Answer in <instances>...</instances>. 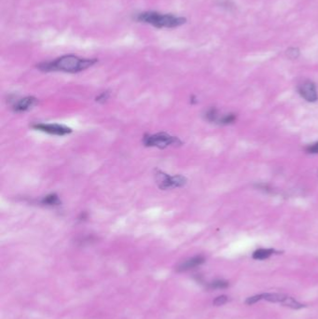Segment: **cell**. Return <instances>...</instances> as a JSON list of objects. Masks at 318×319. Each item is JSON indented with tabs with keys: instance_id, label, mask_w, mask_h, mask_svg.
<instances>
[{
	"instance_id": "19",
	"label": "cell",
	"mask_w": 318,
	"mask_h": 319,
	"mask_svg": "<svg viewBox=\"0 0 318 319\" xmlns=\"http://www.w3.org/2000/svg\"></svg>"
},
{
	"instance_id": "1",
	"label": "cell",
	"mask_w": 318,
	"mask_h": 319,
	"mask_svg": "<svg viewBox=\"0 0 318 319\" xmlns=\"http://www.w3.org/2000/svg\"><path fill=\"white\" fill-rule=\"evenodd\" d=\"M96 59H84L75 55H64L52 62L41 63L38 65L41 71H61L78 73L83 71L96 64Z\"/></svg>"
},
{
	"instance_id": "11",
	"label": "cell",
	"mask_w": 318,
	"mask_h": 319,
	"mask_svg": "<svg viewBox=\"0 0 318 319\" xmlns=\"http://www.w3.org/2000/svg\"><path fill=\"white\" fill-rule=\"evenodd\" d=\"M283 304L290 307V308H293V309H301L302 307H304V305H302V303H298L297 301H295L294 299L291 298V297H287L285 303H283Z\"/></svg>"
},
{
	"instance_id": "3",
	"label": "cell",
	"mask_w": 318,
	"mask_h": 319,
	"mask_svg": "<svg viewBox=\"0 0 318 319\" xmlns=\"http://www.w3.org/2000/svg\"><path fill=\"white\" fill-rule=\"evenodd\" d=\"M143 143L147 147H155L159 149H164L169 146H179L181 141L175 136H169L165 133H159L155 135H150L144 137Z\"/></svg>"
},
{
	"instance_id": "18",
	"label": "cell",
	"mask_w": 318,
	"mask_h": 319,
	"mask_svg": "<svg viewBox=\"0 0 318 319\" xmlns=\"http://www.w3.org/2000/svg\"><path fill=\"white\" fill-rule=\"evenodd\" d=\"M107 97H108L107 93H103L101 96H98V97L96 98V101H106V100L107 99Z\"/></svg>"
},
{
	"instance_id": "13",
	"label": "cell",
	"mask_w": 318,
	"mask_h": 319,
	"mask_svg": "<svg viewBox=\"0 0 318 319\" xmlns=\"http://www.w3.org/2000/svg\"><path fill=\"white\" fill-rule=\"evenodd\" d=\"M42 203L47 205V206H53V205H57L59 204V199L55 194H51L46 196L44 199L42 200Z\"/></svg>"
},
{
	"instance_id": "4",
	"label": "cell",
	"mask_w": 318,
	"mask_h": 319,
	"mask_svg": "<svg viewBox=\"0 0 318 319\" xmlns=\"http://www.w3.org/2000/svg\"><path fill=\"white\" fill-rule=\"evenodd\" d=\"M155 176L159 189L161 190L180 188L187 183V178L185 176H180V175L168 176L167 174H164L163 172H160L159 170L156 172Z\"/></svg>"
},
{
	"instance_id": "15",
	"label": "cell",
	"mask_w": 318,
	"mask_h": 319,
	"mask_svg": "<svg viewBox=\"0 0 318 319\" xmlns=\"http://www.w3.org/2000/svg\"><path fill=\"white\" fill-rule=\"evenodd\" d=\"M300 55V51L297 48H289L286 51V56L289 59H297Z\"/></svg>"
},
{
	"instance_id": "7",
	"label": "cell",
	"mask_w": 318,
	"mask_h": 319,
	"mask_svg": "<svg viewBox=\"0 0 318 319\" xmlns=\"http://www.w3.org/2000/svg\"><path fill=\"white\" fill-rule=\"evenodd\" d=\"M205 262H206V259L203 256H195L191 259L185 261L182 264H179L177 267V271H189V270H191L193 268H196L200 265H202Z\"/></svg>"
},
{
	"instance_id": "14",
	"label": "cell",
	"mask_w": 318,
	"mask_h": 319,
	"mask_svg": "<svg viewBox=\"0 0 318 319\" xmlns=\"http://www.w3.org/2000/svg\"><path fill=\"white\" fill-rule=\"evenodd\" d=\"M207 120L209 121H216L217 120V109L215 107H212L210 109H208L206 114Z\"/></svg>"
},
{
	"instance_id": "12",
	"label": "cell",
	"mask_w": 318,
	"mask_h": 319,
	"mask_svg": "<svg viewBox=\"0 0 318 319\" xmlns=\"http://www.w3.org/2000/svg\"><path fill=\"white\" fill-rule=\"evenodd\" d=\"M229 287V282L225 280H215L209 284V287L213 289H218V288H226Z\"/></svg>"
},
{
	"instance_id": "5",
	"label": "cell",
	"mask_w": 318,
	"mask_h": 319,
	"mask_svg": "<svg viewBox=\"0 0 318 319\" xmlns=\"http://www.w3.org/2000/svg\"><path fill=\"white\" fill-rule=\"evenodd\" d=\"M299 94L307 102L315 103L318 100V90L316 84L311 80H305L298 87Z\"/></svg>"
},
{
	"instance_id": "10",
	"label": "cell",
	"mask_w": 318,
	"mask_h": 319,
	"mask_svg": "<svg viewBox=\"0 0 318 319\" xmlns=\"http://www.w3.org/2000/svg\"><path fill=\"white\" fill-rule=\"evenodd\" d=\"M237 120V116L236 114L234 113H229V114H226L224 115L223 117H221L218 121L220 124H223V125H229V124H232L234 123L235 121Z\"/></svg>"
},
{
	"instance_id": "2",
	"label": "cell",
	"mask_w": 318,
	"mask_h": 319,
	"mask_svg": "<svg viewBox=\"0 0 318 319\" xmlns=\"http://www.w3.org/2000/svg\"><path fill=\"white\" fill-rule=\"evenodd\" d=\"M137 22L153 25L156 28H175L187 22L184 17L173 14H162L156 11H144L135 17Z\"/></svg>"
},
{
	"instance_id": "6",
	"label": "cell",
	"mask_w": 318,
	"mask_h": 319,
	"mask_svg": "<svg viewBox=\"0 0 318 319\" xmlns=\"http://www.w3.org/2000/svg\"><path fill=\"white\" fill-rule=\"evenodd\" d=\"M36 130L45 132L51 135L55 136H64L71 133V129L61 124H52V123H38L32 126Z\"/></svg>"
},
{
	"instance_id": "8",
	"label": "cell",
	"mask_w": 318,
	"mask_h": 319,
	"mask_svg": "<svg viewBox=\"0 0 318 319\" xmlns=\"http://www.w3.org/2000/svg\"><path fill=\"white\" fill-rule=\"evenodd\" d=\"M38 103V100L32 96L24 97L23 99L19 100L16 104L14 105V111L24 112L32 108L34 106Z\"/></svg>"
},
{
	"instance_id": "17",
	"label": "cell",
	"mask_w": 318,
	"mask_h": 319,
	"mask_svg": "<svg viewBox=\"0 0 318 319\" xmlns=\"http://www.w3.org/2000/svg\"><path fill=\"white\" fill-rule=\"evenodd\" d=\"M305 151L307 153H310V154H318V142L308 146L305 149Z\"/></svg>"
},
{
	"instance_id": "16",
	"label": "cell",
	"mask_w": 318,
	"mask_h": 319,
	"mask_svg": "<svg viewBox=\"0 0 318 319\" xmlns=\"http://www.w3.org/2000/svg\"><path fill=\"white\" fill-rule=\"evenodd\" d=\"M228 300H229V299H228V297H227V296H219V297L215 298V300H214V304L216 305V306H220V305H223V304H225V303H227V302H228Z\"/></svg>"
},
{
	"instance_id": "9",
	"label": "cell",
	"mask_w": 318,
	"mask_h": 319,
	"mask_svg": "<svg viewBox=\"0 0 318 319\" xmlns=\"http://www.w3.org/2000/svg\"><path fill=\"white\" fill-rule=\"evenodd\" d=\"M274 253H276V251L272 248H259L253 253V259L258 261L267 260Z\"/></svg>"
}]
</instances>
